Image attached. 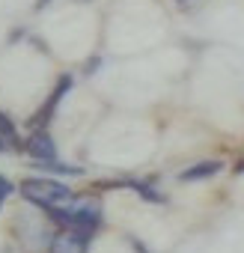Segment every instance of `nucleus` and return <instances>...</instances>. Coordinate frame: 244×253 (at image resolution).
Masks as SVG:
<instances>
[{
	"mask_svg": "<svg viewBox=\"0 0 244 253\" xmlns=\"http://www.w3.org/2000/svg\"><path fill=\"white\" fill-rule=\"evenodd\" d=\"M42 173H54V176H83V167L66 164V161H45V164H33Z\"/></svg>",
	"mask_w": 244,
	"mask_h": 253,
	"instance_id": "nucleus-9",
	"label": "nucleus"
},
{
	"mask_svg": "<svg viewBox=\"0 0 244 253\" xmlns=\"http://www.w3.org/2000/svg\"><path fill=\"white\" fill-rule=\"evenodd\" d=\"M3 152H9V149H6V146H3V140H0V155H3Z\"/></svg>",
	"mask_w": 244,
	"mask_h": 253,
	"instance_id": "nucleus-12",
	"label": "nucleus"
},
{
	"mask_svg": "<svg viewBox=\"0 0 244 253\" xmlns=\"http://www.w3.org/2000/svg\"><path fill=\"white\" fill-rule=\"evenodd\" d=\"M89 232L81 229H57L48 241V253H89Z\"/></svg>",
	"mask_w": 244,
	"mask_h": 253,
	"instance_id": "nucleus-4",
	"label": "nucleus"
},
{
	"mask_svg": "<svg viewBox=\"0 0 244 253\" xmlns=\"http://www.w3.org/2000/svg\"><path fill=\"white\" fill-rule=\"evenodd\" d=\"M235 173H244V161H241V164H238V167H235Z\"/></svg>",
	"mask_w": 244,
	"mask_h": 253,
	"instance_id": "nucleus-11",
	"label": "nucleus"
},
{
	"mask_svg": "<svg viewBox=\"0 0 244 253\" xmlns=\"http://www.w3.org/2000/svg\"><path fill=\"white\" fill-rule=\"evenodd\" d=\"M72 84H75V81H72V75H60V78H57V84H54V89L48 92L45 104L30 116V131H48V125H51V119H54L57 107L63 104V98L69 95Z\"/></svg>",
	"mask_w": 244,
	"mask_h": 253,
	"instance_id": "nucleus-3",
	"label": "nucleus"
},
{
	"mask_svg": "<svg viewBox=\"0 0 244 253\" xmlns=\"http://www.w3.org/2000/svg\"><path fill=\"white\" fill-rule=\"evenodd\" d=\"M220 170H223V161H217V158H211V161H200V164L182 170V173H179V182H203V179L217 176Z\"/></svg>",
	"mask_w": 244,
	"mask_h": 253,
	"instance_id": "nucleus-6",
	"label": "nucleus"
},
{
	"mask_svg": "<svg viewBox=\"0 0 244 253\" xmlns=\"http://www.w3.org/2000/svg\"><path fill=\"white\" fill-rule=\"evenodd\" d=\"M15 191H18V188H15V185L6 179V176H0V209H3V203H6V200L15 194Z\"/></svg>",
	"mask_w": 244,
	"mask_h": 253,
	"instance_id": "nucleus-10",
	"label": "nucleus"
},
{
	"mask_svg": "<svg viewBox=\"0 0 244 253\" xmlns=\"http://www.w3.org/2000/svg\"><path fill=\"white\" fill-rule=\"evenodd\" d=\"M51 223H57L60 229H81V232H95L101 226V203L92 197H75L66 206L48 209L45 211Z\"/></svg>",
	"mask_w": 244,
	"mask_h": 253,
	"instance_id": "nucleus-1",
	"label": "nucleus"
},
{
	"mask_svg": "<svg viewBox=\"0 0 244 253\" xmlns=\"http://www.w3.org/2000/svg\"><path fill=\"white\" fill-rule=\"evenodd\" d=\"M119 185H125V188H131V191H134L137 197H143L146 203H164V200H167V197H164V194H161L158 188H152L149 182H140V179H122Z\"/></svg>",
	"mask_w": 244,
	"mask_h": 253,
	"instance_id": "nucleus-8",
	"label": "nucleus"
},
{
	"mask_svg": "<svg viewBox=\"0 0 244 253\" xmlns=\"http://www.w3.org/2000/svg\"><path fill=\"white\" fill-rule=\"evenodd\" d=\"M0 140H3V146L12 149V152H24V137L18 134V125L3 110H0Z\"/></svg>",
	"mask_w": 244,
	"mask_h": 253,
	"instance_id": "nucleus-7",
	"label": "nucleus"
},
{
	"mask_svg": "<svg viewBox=\"0 0 244 253\" xmlns=\"http://www.w3.org/2000/svg\"><path fill=\"white\" fill-rule=\"evenodd\" d=\"M24 152L33 158V164L57 161V143H54L51 131H30V137L24 140Z\"/></svg>",
	"mask_w": 244,
	"mask_h": 253,
	"instance_id": "nucleus-5",
	"label": "nucleus"
},
{
	"mask_svg": "<svg viewBox=\"0 0 244 253\" xmlns=\"http://www.w3.org/2000/svg\"><path fill=\"white\" fill-rule=\"evenodd\" d=\"M15 188H18V194H21L30 206H36V209H42V211L57 209V206H66V203L75 200V191H72L66 182L51 179V176H27V179H21Z\"/></svg>",
	"mask_w": 244,
	"mask_h": 253,
	"instance_id": "nucleus-2",
	"label": "nucleus"
},
{
	"mask_svg": "<svg viewBox=\"0 0 244 253\" xmlns=\"http://www.w3.org/2000/svg\"><path fill=\"white\" fill-rule=\"evenodd\" d=\"M81 3H86V0H81Z\"/></svg>",
	"mask_w": 244,
	"mask_h": 253,
	"instance_id": "nucleus-13",
	"label": "nucleus"
}]
</instances>
